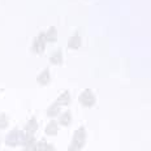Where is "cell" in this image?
<instances>
[{"label": "cell", "instance_id": "ba28073f", "mask_svg": "<svg viewBox=\"0 0 151 151\" xmlns=\"http://www.w3.org/2000/svg\"><path fill=\"white\" fill-rule=\"evenodd\" d=\"M70 121H72V113L69 111H65L60 116V124L64 125V127H67V125L70 124Z\"/></svg>", "mask_w": 151, "mask_h": 151}, {"label": "cell", "instance_id": "9c48e42d", "mask_svg": "<svg viewBox=\"0 0 151 151\" xmlns=\"http://www.w3.org/2000/svg\"><path fill=\"white\" fill-rule=\"evenodd\" d=\"M46 133L47 134H51V136H55L58 133V124L56 121H51L46 128Z\"/></svg>", "mask_w": 151, "mask_h": 151}, {"label": "cell", "instance_id": "30bf717a", "mask_svg": "<svg viewBox=\"0 0 151 151\" xmlns=\"http://www.w3.org/2000/svg\"><path fill=\"white\" fill-rule=\"evenodd\" d=\"M69 102H70V95L68 91H64L58 99V104H68Z\"/></svg>", "mask_w": 151, "mask_h": 151}, {"label": "cell", "instance_id": "7a4b0ae2", "mask_svg": "<svg viewBox=\"0 0 151 151\" xmlns=\"http://www.w3.org/2000/svg\"><path fill=\"white\" fill-rule=\"evenodd\" d=\"M78 100H80L81 104H82L83 107H86V108L94 107V104H95V102H96L95 95H94V93L90 89H86L85 91H82V94L80 95Z\"/></svg>", "mask_w": 151, "mask_h": 151}, {"label": "cell", "instance_id": "5b68a950", "mask_svg": "<svg viewBox=\"0 0 151 151\" xmlns=\"http://www.w3.org/2000/svg\"><path fill=\"white\" fill-rule=\"evenodd\" d=\"M45 38H46V42L55 43L56 40H58V30H56L53 26H51V27H50V29L45 33Z\"/></svg>", "mask_w": 151, "mask_h": 151}, {"label": "cell", "instance_id": "6da1fadb", "mask_svg": "<svg viewBox=\"0 0 151 151\" xmlns=\"http://www.w3.org/2000/svg\"><path fill=\"white\" fill-rule=\"evenodd\" d=\"M85 139H86V130H85L83 127H81L80 129H77V132L74 133L72 143H70V146H69V151H80L85 143Z\"/></svg>", "mask_w": 151, "mask_h": 151}, {"label": "cell", "instance_id": "52a82bcc", "mask_svg": "<svg viewBox=\"0 0 151 151\" xmlns=\"http://www.w3.org/2000/svg\"><path fill=\"white\" fill-rule=\"evenodd\" d=\"M37 81H38V83H40V85H47V83H50V81H51V74H50V70L48 69H45V70L42 72L39 76L37 77Z\"/></svg>", "mask_w": 151, "mask_h": 151}, {"label": "cell", "instance_id": "7c38bea8", "mask_svg": "<svg viewBox=\"0 0 151 151\" xmlns=\"http://www.w3.org/2000/svg\"><path fill=\"white\" fill-rule=\"evenodd\" d=\"M26 129L29 130V133H33L34 130L37 129V122H35V119H31L29 121V124L26 125Z\"/></svg>", "mask_w": 151, "mask_h": 151}, {"label": "cell", "instance_id": "8fae6325", "mask_svg": "<svg viewBox=\"0 0 151 151\" xmlns=\"http://www.w3.org/2000/svg\"><path fill=\"white\" fill-rule=\"evenodd\" d=\"M59 112H60L59 104H58V103H55V104H52V106L48 108V112H47V115H48V116H56Z\"/></svg>", "mask_w": 151, "mask_h": 151}, {"label": "cell", "instance_id": "3957f363", "mask_svg": "<svg viewBox=\"0 0 151 151\" xmlns=\"http://www.w3.org/2000/svg\"><path fill=\"white\" fill-rule=\"evenodd\" d=\"M46 38H45V33H40L35 39H34L33 45H31V51L37 55H40V53L45 52L46 50Z\"/></svg>", "mask_w": 151, "mask_h": 151}, {"label": "cell", "instance_id": "277c9868", "mask_svg": "<svg viewBox=\"0 0 151 151\" xmlns=\"http://www.w3.org/2000/svg\"><path fill=\"white\" fill-rule=\"evenodd\" d=\"M81 45H82V38L80 37L78 33L73 34V35L68 39V47L70 50H78L81 47Z\"/></svg>", "mask_w": 151, "mask_h": 151}, {"label": "cell", "instance_id": "8992f818", "mask_svg": "<svg viewBox=\"0 0 151 151\" xmlns=\"http://www.w3.org/2000/svg\"><path fill=\"white\" fill-rule=\"evenodd\" d=\"M50 61H51V64H53V65H60L61 64L63 63V51L60 48H58L51 56H50Z\"/></svg>", "mask_w": 151, "mask_h": 151}, {"label": "cell", "instance_id": "4fadbf2b", "mask_svg": "<svg viewBox=\"0 0 151 151\" xmlns=\"http://www.w3.org/2000/svg\"><path fill=\"white\" fill-rule=\"evenodd\" d=\"M5 125H7V119L4 115H1L0 116V128H5Z\"/></svg>", "mask_w": 151, "mask_h": 151}]
</instances>
